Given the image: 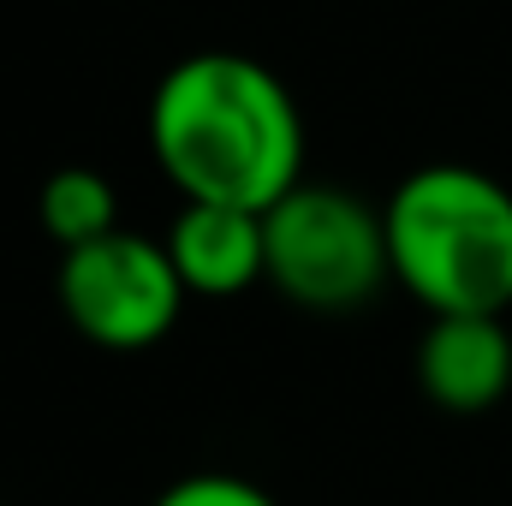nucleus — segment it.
<instances>
[{
    "instance_id": "1",
    "label": "nucleus",
    "mask_w": 512,
    "mask_h": 506,
    "mask_svg": "<svg viewBox=\"0 0 512 506\" xmlns=\"http://www.w3.org/2000/svg\"><path fill=\"white\" fill-rule=\"evenodd\" d=\"M149 149L179 197L268 209L304 179L292 90L251 54L209 48L167 66L149 96Z\"/></svg>"
},
{
    "instance_id": "2",
    "label": "nucleus",
    "mask_w": 512,
    "mask_h": 506,
    "mask_svg": "<svg viewBox=\"0 0 512 506\" xmlns=\"http://www.w3.org/2000/svg\"><path fill=\"white\" fill-rule=\"evenodd\" d=\"M393 280L429 316H501L512 304V191L483 167L435 161L387 197Z\"/></svg>"
},
{
    "instance_id": "3",
    "label": "nucleus",
    "mask_w": 512,
    "mask_h": 506,
    "mask_svg": "<svg viewBox=\"0 0 512 506\" xmlns=\"http://www.w3.org/2000/svg\"><path fill=\"white\" fill-rule=\"evenodd\" d=\"M262 239H268V286L316 316L370 304L393 274L387 215L340 185L298 179L280 203L262 209Z\"/></svg>"
},
{
    "instance_id": "4",
    "label": "nucleus",
    "mask_w": 512,
    "mask_h": 506,
    "mask_svg": "<svg viewBox=\"0 0 512 506\" xmlns=\"http://www.w3.org/2000/svg\"><path fill=\"white\" fill-rule=\"evenodd\" d=\"M54 292H60L66 322L102 352L161 346L191 298L173 256H167V239H149L131 227H114L90 245L60 251Z\"/></svg>"
},
{
    "instance_id": "5",
    "label": "nucleus",
    "mask_w": 512,
    "mask_h": 506,
    "mask_svg": "<svg viewBox=\"0 0 512 506\" xmlns=\"http://www.w3.org/2000/svg\"><path fill=\"white\" fill-rule=\"evenodd\" d=\"M167 256H173L185 292H197V298H239L256 280H268L262 209L185 197V209L167 227Z\"/></svg>"
},
{
    "instance_id": "6",
    "label": "nucleus",
    "mask_w": 512,
    "mask_h": 506,
    "mask_svg": "<svg viewBox=\"0 0 512 506\" xmlns=\"http://www.w3.org/2000/svg\"><path fill=\"white\" fill-rule=\"evenodd\" d=\"M417 387L441 411H489L512 387V340L501 316H429L417 346Z\"/></svg>"
},
{
    "instance_id": "7",
    "label": "nucleus",
    "mask_w": 512,
    "mask_h": 506,
    "mask_svg": "<svg viewBox=\"0 0 512 506\" xmlns=\"http://www.w3.org/2000/svg\"><path fill=\"white\" fill-rule=\"evenodd\" d=\"M36 215H42V233L72 251V245H90L102 233L120 227V203H114V185L96 173V167H60L48 173L42 197H36Z\"/></svg>"
},
{
    "instance_id": "8",
    "label": "nucleus",
    "mask_w": 512,
    "mask_h": 506,
    "mask_svg": "<svg viewBox=\"0 0 512 506\" xmlns=\"http://www.w3.org/2000/svg\"><path fill=\"white\" fill-rule=\"evenodd\" d=\"M155 506H280L262 483L251 477H227V471H197V477H179L167 483Z\"/></svg>"
}]
</instances>
